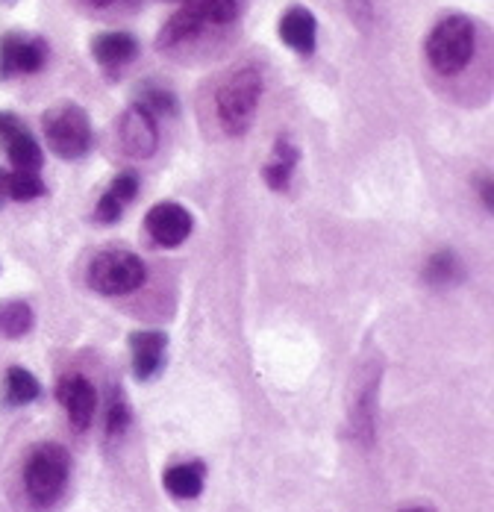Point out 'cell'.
Segmentation results:
<instances>
[{
	"mask_svg": "<svg viewBox=\"0 0 494 512\" xmlns=\"http://www.w3.org/2000/svg\"><path fill=\"white\" fill-rule=\"evenodd\" d=\"M71 457L62 445L45 442L30 451L24 462V492L36 510H50L68 489Z\"/></svg>",
	"mask_w": 494,
	"mask_h": 512,
	"instance_id": "1",
	"label": "cell"
},
{
	"mask_svg": "<svg viewBox=\"0 0 494 512\" xmlns=\"http://www.w3.org/2000/svg\"><path fill=\"white\" fill-rule=\"evenodd\" d=\"M259 101H262V74L256 68L245 65L227 74V80L215 92V112L224 133L230 136L247 133L256 118Z\"/></svg>",
	"mask_w": 494,
	"mask_h": 512,
	"instance_id": "2",
	"label": "cell"
},
{
	"mask_svg": "<svg viewBox=\"0 0 494 512\" xmlns=\"http://www.w3.org/2000/svg\"><path fill=\"white\" fill-rule=\"evenodd\" d=\"M477 51V27L465 15L442 18L427 36V62L436 74L453 77L468 68Z\"/></svg>",
	"mask_w": 494,
	"mask_h": 512,
	"instance_id": "3",
	"label": "cell"
},
{
	"mask_svg": "<svg viewBox=\"0 0 494 512\" xmlns=\"http://www.w3.org/2000/svg\"><path fill=\"white\" fill-rule=\"evenodd\" d=\"M42 130H45V142H48L50 154L62 156V159H80L92 151L95 145V133H92V121L86 115L83 106L77 103H56L50 106L42 118Z\"/></svg>",
	"mask_w": 494,
	"mask_h": 512,
	"instance_id": "4",
	"label": "cell"
},
{
	"mask_svg": "<svg viewBox=\"0 0 494 512\" xmlns=\"http://www.w3.org/2000/svg\"><path fill=\"white\" fill-rule=\"evenodd\" d=\"M86 280L100 295H130L145 286L148 268H145L142 256H136L133 251L103 248L100 254L92 256Z\"/></svg>",
	"mask_w": 494,
	"mask_h": 512,
	"instance_id": "5",
	"label": "cell"
},
{
	"mask_svg": "<svg viewBox=\"0 0 494 512\" xmlns=\"http://www.w3.org/2000/svg\"><path fill=\"white\" fill-rule=\"evenodd\" d=\"M48 42L39 36L6 33L0 39V80L18 74H39L48 62Z\"/></svg>",
	"mask_w": 494,
	"mask_h": 512,
	"instance_id": "6",
	"label": "cell"
},
{
	"mask_svg": "<svg viewBox=\"0 0 494 512\" xmlns=\"http://www.w3.org/2000/svg\"><path fill=\"white\" fill-rule=\"evenodd\" d=\"M56 401L62 404V410L68 415V424L77 433H86L95 421L98 410V392L95 386L83 377V374H65L56 383Z\"/></svg>",
	"mask_w": 494,
	"mask_h": 512,
	"instance_id": "7",
	"label": "cell"
},
{
	"mask_svg": "<svg viewBox=\"0 0 494 512\" xmlns=\"http://www.w3.org/2000/svg\"><path fill=\"white\" fill-rule=\"evenodd\" d=\"M118 142H121V151L133 159H148L156 154L159 148V127H156V118L150 115L145 106L133 103L121 121H118Z\"/></svg>",
	"mask_w": 494,
	"mask_h": 512,
	"instance_id": "8",
	"label": "cell"
},
{
	"mask_svg": "<svg viewBox=\"0 0 494 512\" xmlns=\"http://www.w3.org/2000/svg\"><path fill=\"white\" fill-rule=\"evenodd\" d=\"M145 227H148L150 239L162 248H177L183 245L192 230H195V218L186 206L174 204V201H165V204H156L145 218Z\"/></svg>",
	"mask_w": 494,
	"mask_h": 512,
	"instance_id": "9",
	"label": "cell"
},
{
	"mask_svg": "<svg viewBox=\"0 0 494 512\" xmlns=\"http://www.w3.org/2000/svg\"><path fill=\"white\" fill-rule=\"evenodd\" d=\"M0 142H3V148H6L15 168H21V171H39L42 168L45 154L18 115L0 112Z\"/></svg>",
	"mask_w": 494,
	"mask_h": 512,
	"instance_id": "10",
	"label": "cell"
},
{
	"mask_svg": "<svg viewBox=\"0 0 494 512\" xmlns=\"http://www.w3.org/2000/svg\"><path fill=\"white\" fill-rule=\"evenodd\" d=\"M168 339L162 330H136L130 336V354H133V374L136 380L148 383L165 368Z\"/></svg>",
	"mask_w": 494,
	"mask_h": 512,
	"instance_id": "11",
	"label": "cell"
},
{
	"mask_svg": "<svg viewBox=\"0 0 494 512\" xmlns=\"http://www.w3.org/2000/svg\"><path fill=\"white\" fill-rule=\"evenodd\" d=\"M280 39L300 56H312L318 45V21L306 6H289L280 18Z\"/></svg>",
	"mask_w": 494,
	"mask_h": 512,
	"instance_id": "12",
	"label": "cell"
},
{
	"mask_svg": "<svg viewBox=\"0 0 494 512\" xmlns=\"http://www.w3.org/2000/svg\"><path fill=\"white\" fill-rule=\"evenodd\" d=\"M92 56L98 59L100 68L106 71H121L139 56V42L133 33H100L92 39Z\"/></svg>",
	"mask_w": 494,
	"mask_h": 512,
	"instance_id": "13",
	"label": "cell"
},
{
	"mask_svg": "<svg viewBox=\"0 0 494 512\" xmlns=\"http://www.w3.org/2000/svg\"><path fill=\"white\" fill-rule=\"evenodd\" d=\"M203 483H206V465L200 460L171 465V468L162 474V486H165L177 501H195L200 492H203Z\"/></svg>",
	"mask_w": 494,
	"mask_h": 512,
	"instance_id": "14",
	"label": "cell"
},
{
	"mask_svg": "<svg viewBox=\"0 0 494 512\" xmlns=\"http://www.w3.org/2000/svg\"><path fill=\"white\" fill-rule=\"evenodd\" d=\"M206 30V24L200 21V15L195 9H189V6H183L180 12H174L168 21H165V27L159 30V48L162 51H174V48H183V45H189L192 39H198L200 33Z\"/></svg>",
	"mask_w": 494,
	"mask_h": 512,
	"instance_id": "15",
	"label": "cell"
},
{
	"mask_svg": "<svg viewBox=\"0 0 494 512\" xmlns=\"http://www.w3.org/2000/svg\"><path fill=\"white\" fill-rule=\"evenodd\" d=\"M42 398V383L21 365H12L3 380V404L6 407H27Z\"/></svg>",
	"mask_w": 494,
	"mask_h": 512,
	"instance_id": "16",
	"label": "cell"
},
{
	"mask_svg": "<svg viewBox=\"0 0 494 512\" xmlns=\"http://www.w3.org/2000/svg\"><path fill=\"white\" fill-rule=\"evenodd\" d=\"M297 156H300V151H297L289 139H280V142L274 145L271 162H268L265 171H262V174H265V183H268L274 192H286V189H289L292 174H295Z\"/></svg>",
	"mask_w": 494,
	"mask_h": 512,
	"instance_id": "17",
	"label": "cell"
},
{
	"mask_svg": "<svg viewBox=\"0 0 494 512\" xmlns=\"http://www.w3.org/2000/svg\"><path fill=\"white\" fill-rule=\"evenodd\" d=\"M36 324V312L27 301H6L0 304V336L3 339H24Z\"/></svg>",
	"mask_w": 494,
	"mask_h": 512,
	"instance_id": "18",
	"label": "cell"
},
{
	"mask_svg": "<svg viewBox=\"0 0 494 512\" xmlns=\"http://www.w3.org/2000/svg\"><path fill=\"white\" fill-rule=\"evenodd\" d=\"M462 277H465L462 259L453 254V251H436V254L427 259V265H424V280L430 286H439V289L459 283Z\"/></svg>",
	"mask_w": 494,
	"mask_h": 512,
	"instance_id": "19",
	"label": "cell"
},
{
	"mask_svg": "<svg viewBox=\"0 0 494 512\" xmlns=\"http://www.w3.org/2000/svg\"><path fill=\"white\" fill-rule=\"evenodd\" d=\"M45 192H48V186L39 177V171H21V168H15V174H6V198H12V201L27 204V201L42 198Z\"/></svg>",
	"mask_w": 494,
	"mask_h": 512,
	"instance_id": "20",
	"label": "cell"
},
{
	"mask_svg": "<svg viewBox=\"0 0 494 512\" xmlns=\"http://www.w3.org/2000/svg\"><path fill=\"white\" fill-rule=\"evenodd\" d=\"M206 27H224L239 18V0H183Z\"/></svg>",
	"mask_w": 494,
	"mask_h": 512,
	"instance_id": "21",
	"label": "cell"
},
{
	"mask_svg": "<svg viewBox=\"0 0 494 512\" xmlns=\"http://www.w3.org/2000/svg\"><path fill=\"white\" fill-rule=\"evenodd\" d=\"M139 106H145L153 118H162V115H177V95L171 92V89H165V86H159V83H145L142 89H139V98H136Z\"/></svg>",
	"mask_w": 494,
	"mask_h": 512,
	"instance_id": "22",
	"label": "cell"
},
{
	"mask_svg": "<svg viewBox=\"0 0 494 512\" xmlns=\"http://www.w3.org/2000/svg\"><path fill=\"white\" fill-rule=\"evenodd\" d=\"M130 421H133V410H130L124 392L121 389H112L109 407H106V436L109 439H121L130 430Z\"/></svg>",
	"mask_w": 494,
	"mask_h": 512,
	"instance_id": "23",
	"label": "cell"
},
{
	"mask_svg": "<svg viewBox=\"0 0 494 512\" xmlns=\"http://www.w3.org/2000/svg\"><path fill=\"white\" fill-rule=\"evenodd\" d=\"M106 195H109L112 201H118L121 206L136 201V195H139V177H136V171H121V174H115L112 183H109V189H106Z\"/></svg>",
	"mask_w": 494,
	"mask_h": 512,
	"instance_id": "24",
	"label": "cell"
},
{
	"mask_svg": "<svg viewBox=\"0 0 494 512\" xmlns=\"http://www.w3.org/2000/svg\"><path fill=\"white\" fill-rule=\"evenodd\" d=\"M345 6L347 15H350L362 30L371 27V21H374V0H345Z\"/></svg>",
	"mask_w": 494,
	"mask_h": 512,
	"instance_id": "25",
	"label": "cell"
},
{
	"mask_svg": "<svg viewBox=\"0 0 494 512\" xmlns=\"http://www.w3.org/2000/svg\"><path fill=\"white\" fill-rule=\"evenodd\" d=\"M480 195H483V204H486V209H494V189L489 177H483V183H480Z\"/></svg>",
	"mask_w": 494,
	"mask_h": 512,
	"instance_id": "26",
	"label": "cell"
},
{
	"mask_svg": "<svg viewBox=\"0 0 494 512\" xmlns=\"http://www.w3.org/2000/svg\"><path fill=\"white\" fill-rule=\"evenodd\" d=\"M6 201V171L0 168V206Z\"/></svg>",
	"mask_w": 494,
	"mask_h": 512,
	"instance_id": "27",
	"label": "cell"
},
{
	"mask_svg": "<svg viewBox=\"0 0 494 512\" xmlns=\"http://www.w3.org/2000/svg\"><path fill=\"white\" fill-rule=\"evenodd\" d=\"M92 6H100V9H106V6H115V3H121V0H89Z\"/></svg>",
	"mask_w": 494,
	"mask_h": 512,
	"instance_id": "28",
	"label": "cell"
},
{
	"mask_svg": "<svg viewBox=\"0 0 494 512\" xmlns=\"http://www.w3.org/2000/svg\"><path fill=\"white\" fill-rule=\"evenodd\" d=\"M400 512H436L433 507H406V510H400Z\"/></svg>",
	"mask_w": 494,
	"mask_h": 512,
	"instance_id": "29",
	"label": "cell"
}]
</instances>
